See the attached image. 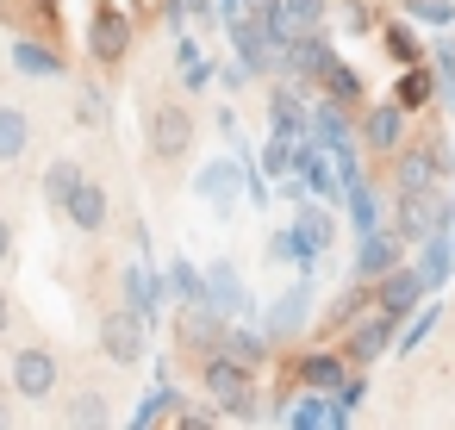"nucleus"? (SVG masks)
Here are the masks:
<instances>
[{"instance_id":"nucleus-18","label":"nucleus","mask_w":455,"mask_h":430,"mask_svg":"<svg viewBox=\"0 0 455 430\" xmlns=\"http://www.w3.org/2000/svg\"><path fill=\"white\" fill-rule=\"evenodd\" d=\"M331 107H343V113H355L362 100H368V82H362V69L355 63H343V57H331L324 69H318V82H312Z\"/></svg>"},{"instance_id":"nucleus-3","label":"nucleus","mask_w":455,"mask_h":430,"mask_svg":"<svg viewBox=\"0 0 455 430\" xmlns=\"http://www.w3.org/2000/svg\"><path fill=\"white\" fill-rule=\"evenodd\" d=\"M138 44V20L132 7H119V0H94V13H88V57L100 69H119Z\"/></svg>"},{"instance_id":"nucleus-40","label":"nucleus","mask_w":455,"mask_h":430,"mask_svg":"<svg viewBox=\"0 0 455 430\" xmlns=\"http://www.w3.org/2000/svg\"><path fill=\"white\" fill-rule=\"evenodd\" d=\"M343 26H349V38H368V32H380V13L368 0H343Z\"/></svg>"},{"instance_id":"nucleus-47","label":"nucleus","mask_w":455,"mask_h":430,"mask_svg":"<svg viewBox=\"0 0 455 430\" xmlns=\"http://www.w3.org/2000/svg\"><path fill=\"white\" fill-rule=\"evenodd\" d=\"M132 7H156V0H132Z\"/></svg>"},{"instance_id":"nucleus-6","label":"nucleus","mask_w":455,"mask_h":430,"mask_svg":"<svg viewBox=\"0 0 455 430\" xmlns=\"http://www.w3.org/2000/svg\"><path fill=\"white\" fill-rule=\"evenodd\" d=\"M355 138H362V150H368V156H380V163H387V156L411 138V113H405L399 100H380V107H368V100H362V107H355Z\"/></svg>"},{"instance_id":"nucleus-1","label":"nucleus","mask_w":455,"mask_h":430,"mask_svg":"<svg viewBox=\"0 0 455 430\" xmlns=\"http://www.w3.org/2000/svg\"><path fill=\"white\" fill-rule=\"evenodd\" d=\"M200 386H206V399H212L225 418H256V411H262L256 368L237 362L231 349H206V355H200Z\"/></svg>"},{"instance_id":"nucleus-26","label":"nucleus","mask_w":455,"mask_h":430,"mask_svg":"<svg viewBox=\"0 0 455 430\" xmlns=\"http://www.w3.org/2000/svg\"><path fill=\"white\" fill-rule=\"evenodd\" d=\"M418 250H424V262H411V268H418V275H424V287L436 293V287L449 281V268H455V243H449V231H430Z\"/></svg>"},{"instance_id":"nucleus-19","label":"nucleus","mask_w":455,"mask_h":430,"mask_svg":"<svg viewBox=\"0 0 455 430\" xmlns=\"http://www.w3.org/2000/svg\"><path fill=\"white\" fill-rule=\"evenodd\" d=\"M163 293H169V281H163L150 262H132V268H125V306H132L138 318H150V324H156V306H163Z\"/></svg>"},{"instance_id":"nucleus-29","label":"nucleus","mask_w":455,"mask_h":430,"mask_svg":"<svg viewBox=\"0 0 455 430\" xmlns=\"http://www.w3.org/2000/svg\"><path fill=\"white\" fill-rule=\"evenodd\" d=\"M293 231H299V237H306V243H312L318 256H324V250L337 243V219H331L324 206H312V200H299V212H293Z\"/></svg>"},{"instance_id":"nucleus-2","label":"nucleus","mask_w":455,"mask_h":430,"mask_svg":"<svg viewBox=\"0 0 455 430\" xmlns=\"http://www.w3.org/2000/svg\"><path fill=\"white\" fill-rule=\"evenodd\" d=\"M194 113H188V100H150L144 107V150L156 156V163H181L188 150H194Z\"/></svg>"},{"instance_id":"nucleus-14","label":"nucleus","mask_w":455,"mask_h":430,"mask_svg":"<svg viewBox=\"0 0 455 430\" xmlns=\"http://www.w3.org/2000/svg\"><path fill=\"white\" fill-rule=\"evenodd\" d=\"M13 69L26 82H63L69 76V57L57 51V38H13Z\"/></svg>"},{"instance_id":"nucleus-13","label":"nucleus","mask_w":455,"mask_h":430,"mask_svg":"<svg viewBox=\"0 0 455 430\" xmlns=\"http://www.w3.org/2000/svg\"><path fill=\"white\" fill-rule=\"evenodd\" d=\"M225 330H231V312H219L212 299H188V306H181V343H188V349L206 355V349L225 343ZM200 355H194V362H200Z\"/></svg>"},{"instance_id":"nucleus-32","label":"nucleus","mask_w":455,"mask_h":430,"mask_svg":"<svg viewBox=\"0 0 455 430\" xmlns=\"http://www.w3.org/2000/svg\"><path fill=\"white\" fill-rule=\"evenodd\" d=\"M107 418H113V411H107V393H76V399L63 405V424H69V430H107Z\"/></svg>"},{"instance_id":"nucleus-33","label":"nucleus","mask_w":455,"mask_h":430,"mask_svg":"<svg viewBox=\"0 0 455 430\" xmlns=\"http://www.w3.org/2000/svg\"><path fill=\"white\" fill-rule=\"evenodd\" d=\"M343 194H349V225H355V237H362V231H374V225H380V194L368 187V175H362V181H349Z\"/></svg>"},{"instance_id":"nucleus-38","label":"nucleus","mask_w":455,"mask_h":430,"mask_svg":"<svg viewBox=\"0 0 455 430\" xmlns=\"http://www.w3.org/2000/svg\"><path fill=\"white\" fill-rule=\"evenodd\" d=\"M399 7L424 26H455V0H399Z\"/></svg>"},{"instance_id":"nucleus-28","label":"nucleus","mask_w":455,"mask_h":430,"mask_svg":"<svg viewBox=\"0 0 455 430\" xmlns=\"http://www.w3.org/2000/svg\"><path fill=\"white\" fill-rule=\"evenodd\" d=\"M380 44H387L393 69H405V63H424V57H430V51L418 44V32H411L405 20H380Z\"/></svg>"},{"instance_id":"nucleus-16","label":"nucleus","mask_w":455,"mask_h":430,"mask_svg":"<svg viewBox=\"0 0 455 430\" xmlns=\"http://www.w3.org/2000/svg\"><path fill=\"white\" fill-rule=\"evenodd\" d=\"M225 32H231L237 63H243L250 76H268V69H275V57H268L275 44H268V32H262V20H256V13H231V20H225Z\"/></svg>"},{"instance_id":"nucleus-36","label":"nucleus","mask_w":455,"mask_h":430,"mask_svg":"<svg viewBox=\"0 0 455 430\" xmlns=\"http://www.w3.org/2000/svg\"><path fill=\"white\" fill-rule=\"evenodd\" d=\"M318 405H324V393H318V386H306V399L287 411V424H293V430H324V424H331V411H318Z\"/></svg>"},{"instance_id":"nucleus-27","label":"nucleus","mask_w":455,"mask_h":430,"mask_svg":"<svg viewBox=\"0 0 455 430\" xmlns=\"http://www.w3.org/2000/svg\"><path fill=\"white\" fill-rule=\"evenodd\" d=\"M374 306V281H343V293L331 299V312H324V330H343L349 318H362Z\"/></svg>"},{"instance_id":"nucleus-42","label":"nucleus","mask_w":455,"mask_h":430,"mask_svg":"<svg viewBox=\"0 0 455 430\" xmlns=\"http://www.w3.org/2000/svg\"><path fill=\"white\" fill-rule=\"evenodd\" d=\"M175 69H181V88H188V94H206V88H212V63H206V57L175 63Z\"/></svg>"},{"instance_id":"nucleus-23","label":"nucleus","mask_w":455,"mask_h":430,"mask_svg":"<svg viewBox=\"0 0 455 430\" xmlns=\"http://www.w3.org/2000/svg\"><path fill=\"white\" fill-rule=\"evenodd\" d=\"M26 150H32V119H26V107L0 100V169H13Z\"/></svg>"},{"instance_id":"nucleus-21","label":"nucleus","mask_w":455,"mask_h":430,"mask_svg":"<svg viewBox=\"0 0 455 430\" xmlns=\"http://www.w3.org/2000/svg\"><path fill=\"white\" fill-rule=\"evenodd\" d=\"M243 175H250V163H212V169H200V194L212 200V212H231L237 206Z\"/></svg>"},{"instance_id":"nucleus-44","label":"nucleus","mask_w":455,"mask_h":430,"mask_svg":"<svg viewBox=\"0 0 455 430\" xmlns=\"http://www.w3.org/2000/svg\"><path fill=\"white\" fill-rule=\"evenodd\" d=\"M13 243H20V237H13V219H0V268L13 262Z\"/></svg>"},{"instance_id":"nucleus-9","label":"nucleus","mask_w":455,"mask_h":430,"mask_svg":"<svg viewBox=\"0 0 455 430\" xmlns=\"http://www.w3.org/2000/svg\"><path fill=\"white\" fill-rule=\"evenodd\" d=\"M424 299H430V287H424V275H418L411 262H399V268H387V275L374 281V312H387L393 324H405Z\"/></svg>"},{"instance_id":"nucleus-25","label":"nucleus","mask_w":455,"mask_h":430,"mask_svg":"<svg viewBox=\"0 0 455 430\" xmlns=\"http://www.w3.org/2000/svg\"><path fill=\"white\" fill-rule=\"evenodd\" d=\"M349 131H355V113H343V107H312V138H318V150H349Z\"/></svg>"},{"instance_id":"nucleus-45","label":"nucleus","mask_w":455,"mask_h":430,"mask_svg":"<svg viewBox=\"0 0 455 430\" xmlns=\"http://www.w3.org/2000/svg\"><path fill=\"white\" fill-rule=\"evenodd\" d=\"M7 330H13V293L0 287V337H7Z\"/></svg>"},{"instance_id":"nucleus-22","label":"nucleus","mask_w":455,"mask_h":430,"mask_svg":"<svg viewBox=\"0 0 455 430\" xmlns=\"http://www.w3.org/2000/svg\"><path fill=\"white\" fill-rule=\"evenodd\" d=\"M206 299L219 306V312H231V318H243V312H256L250 306V293H243V281H237V268L231 262H212L206 268Z\"/></svg>"},{"instance_id":"nucleus-12","label":"nucleus","mask_w":455,"mask_h":430,"mask_svg":"<svg viewBox=\"0 0 455 430\" xmlns=\"http://www.w3.org/2000/svg\"><path fill=\"white\" fill-rule=\"evenodd\" d=\"M331 57H337V51H331V38H324L318 26H312V32H293V44L281 51V76H287V82H299V88H312V82H318V69H324Z\"/></svg>"},{"instance_id":"nucleus-15","label":"nucleus","mask_w":455,"mask_h":430,"mask_svg":"<svg viewBox=\"0 0 455 430\" xmlns=\"http://www.w3.org/2000/svg\"><path fill=\"white\" fill-rule=\"evenodd\" d=\"M63 219H69V231H82V237H100V231H107V219H113V200H107V187L82 175V187L63 200Z\"/></svg>"},{"instance_id":"nucleus-5","label":"nucleus","mask_w":455,"mask_h":430,"mask_svg":"<svg viewBox=\"0 0 455 430\" xmlns=\"http://www.w3.org/2000/svg\"><path fill=\"white\" fill-rule=\"evenodd\" d=\"M7 380H13V393H20V399L44 405V399L57 393V380H63V362H57V349H51V343H20V349H13V362H7Z\"/></svg>"},{"instance_id":"nucleus-31","label":"nucleus","mask_w":455,"mask_h":430,"mask_svg":"<svg viewBox=\"0 0 455 430\" xmlns=\"http://www.w3.org/2000/svg\"><path fill=\"white\" fill-rule=\"evenodd\" d=\"M219 349H231L237 362H250V368H262L275 343H268V330H250V324H237V318H231V330H225V343H219Z\"/></svg>"},{"instance_id":"nucleus-17","label":"nucleus","mask_w":455,"mask_h":430,"mask_svg":"<svg viewBox=\"0 0 455 430\" xmlns=\"http://www.w3.org/2000/svg\"><path fill=\"white\" fill-rule=\"evenodd\" d=\"M343 374H349L343 349H299V355H293V386H299V393H306V386L337 393V386H343Z\"/></svg>"},{"instance_id":"nucleus-11","label":"nucleus","mask_w":455,"mask_h":430,"mask_svg":"<svg viewBox=\"0 0 455 430\" xmlns=\"http://www.w3.org/2000/svg\"><path fill=\"white\" fill-rule=\"evenodd\" d=\"M405 262V243H399V231L393 225H374V231H362L355 237V262H349V281H380L387 268H399Z\"/></svg>"},{"instance_id":"nucleus-7","label":"nucleus","mask_w":455,"mask_h":430,"mask_svg":"<svg viewBox=\"0 0 455 430\" xmlns=\"http://www.w3.org/2000/svg\"><path fill=\"white\" fill-rule=\"evenodd\" d=\"M387 181H393V194H436V181H443V169H436V138H405L393 156H387Z\"/></svg>"},{"instance_id":"nucleus-46","label":"nucleus","mask_w":455,"mask_h":430,"mask_svg":"<svg viewBox=\"0 0 455 430\" xmlns=\"http://www.w3.org/2000/svg\"><path fill=\"white\" fill-rule=\"evenodd\" d=\"M7 424H13V405H7V399H0V430H7Z\"/></svg>"},{"instance_id":"nucleus-8","label":"nucleus","mask_w":455,"mask_h":430,"mask_svg":"<svg viewBox=\"0 0 455 430\" xmlns=\"http://www.w3.org/2000/svg\"><path fill=\"white\" fill-rule=\"evenodd\" d=\"M337 337H343L337 349H343V362H349V368H374V362H380V355L393 349L399 324H393L387 312H374V306H368V312H362V318H349V324H343Z\"/></svg>"},{"instance_id":"nucleus-34","label":"nucleus","mask_w":455,"mask_h":430,"mask_svg":"<svg viewBox=\"0 0 455 430\" xmlns=\"http://www.w3.org/2000/svg\"><path fill=\"white\" fill-rule=\"evenodd\" d=\"M430 330H436V306H430V299H424V306H418V312H411V324H405V330H399V337H393V343H399V355H411V349H418V343H424V337H430Z\"/></svg>"},{"instance_id":"nucleus-24","label":"nucleus","mask_w":455,"mask_h":430,"mask_svg":"<svg viewBox=\"0 0 455 430\" xmlns=\"http://www.w3.org/2000/svg\"><path fill=\"white\" fill-rule=\"evenodd\" d=\"M82 175H88V169H82L76 156H51V169H44V181H38L44 206H51V212H63V200H69V194L82 187Z\"/></svg>"},{"instance_id":"nucleus-43","label":"nucleus","mask_w":455,"mask_h":430,"mask_svg":"<svg viewBox=\"0 0 455 430\" xmlns=\"http://www.w3.org/2000/svg\"><path fill=\"white\" fill-rule=\"evenodd\" d=\"M7 7H20V13H32V20H44L57 32V0H7Z\"/></svg>"},{"instance_id":"nucleus-35","label":"nucleus","mask_w":455,"mask_h":430,"mask_svg":"<svg viewBox=\"0 0 455 430\" xmlns=\"http://www.w3.org/2000/svg\"><path fill=\"white\" fill-rule=\"evenodd\" d=\"M175 405H181L175 393H144V405H138L132 424H138V430H150V424H175Z\"/></svg>"},{"instance_id":"nucleus-41","label":"nucleus","mask_w":455,"mask_h":430,"mask_svg":"<svg viewBox=\"0 0 455 430\" xmlns=\"http://www.w3.org/2000/svg\"><path fill=\"white\" fill-rule=\"evenodd\" d=\"M76 125H88V131L107 125V94H100V88H82V100H76Z\"/></svg>"},{"instance_id":"nucleus-37","label":"nucleus","mask_w":455,"mask_h":430,"mask_svg":"<svg viewBox=\"0 0 455 430\" xmlns=\"http://www.w3.org/2000/svg\"><path fill=\"white\" fill-rule=\"evenodd\" d=\"M169 293H175V306H188V299H206V275H194L188 262H175V268H169Z\"/></svg>"},{"instance_id":"nucleus-39","label":"nucleus","mask_w":455,"mask_h":430,"mask_svg":"<svg viewBox=\"0 0 455 430\" xmlns=\"http://www.w3.org/2000/svg\"><path fill=\"white\" fill-rule=\"evenodd\" d=\"M281 7H287V20H293L299 32H312V26H324V13L337 7V0H281Z\"/></svg>"},{"instance_id":"nucleus-4","label":"nucleus","mask_w":455,"mask_h":430,"mask_svg":"<svg viewBox=\"0 0 455 430\" xmlns=\"http://www.w3.org/2000/svg\"><path fill=\"white\" fill-rule=\"evenodd\" d=\"M100 355L113 362V368H138L144 355H150V318H138L132 306H113V312H100Z\"/></svg>"},{"instance_id":"nucleus-30","label":"nucleus","mask_w":455,"mask_h":430,"mask_svg":"<svg viewBox=\"0 0 455 430\" xmlns=\"http://www.w3.org/2000/svg\"><path fill=\"white\" fill-rule=\"evenodd\" d=\"M268 262H287V268H299V275H312V262H318V250L287 225V231H275L268 237Z\"/></svg>"},{"instance_id":"nucleus-10","label":"nucleus","mask_w":455,"mask_h":430,"mask_svg":"<svg viewBox=\"0 0 455 430\" xmlns=\"http://www.w3.org/2000/svg\"><path fill=\"white\" fill-rule=\"evenodd\" d=\"M312 306H318V293H312V281L299 275V287H287V293L275 299V312L262 318V330H268V343H275V349H287V343H299V330L312 324Z\"/></svg>"},{"instance_id":"nucleus-20","label":"nucleus","mask_w":455,"mask_h":430,"mask_svg":"<svg viewBox=\"0 0 455 430\" xmlns=\"http://www.w3.org/2000/svg\"><path fill=\"white\" fill-rule=\"evenodd\" d=\"M393 100H399L405 113H424V107H436V69H430V57L399 69V82H393Z\"/></svg>"}]
</instances>
